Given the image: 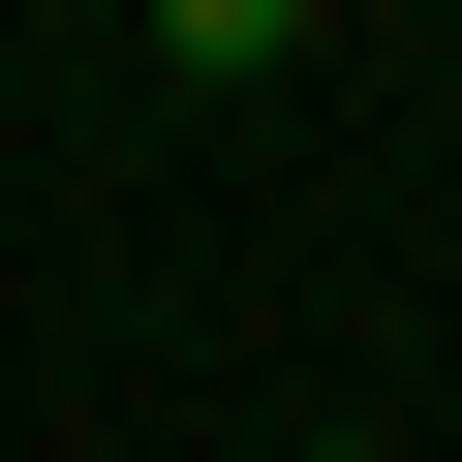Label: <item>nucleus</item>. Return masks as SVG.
Wrapping results in <instances>:
<instances>
[{
	"instance_id": "obj_1",
	"label": "nucleus",
	"mask_w": 462,
	"mask_h": 462,
	"mask_svg": "<svg viewBox=\"0 0 462 462\" xmlns=\"http://www.w3.org/2000/svg\"><path fill=\"white\" fill-rule=\"evenodd\" d=\"M309 462H401V431H309Z\"/></svg>"
}]
</instances>
